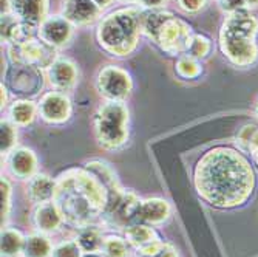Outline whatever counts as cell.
Masks as SVG:
<instances>
[{
	"mask_svg": "<svg viewBox=\"0 0 258 257\" xmlns=\"http://www.w3.org/2000/svg\"><path fill=\"white\" fill-rule=\"evenodd\" d=\"M8 58L13 65L48 70L57 59V48L43 42L40 37H30L11 43L8 46Z\"/></svg>",
	"mask_w": 258,
	"mask_h": 257,
	"instance_id": "7",
	"label": "cell"
},
{
	"mask_svg": "<svg viewBox=\"0 0 258 257\" xmlns=\"http://www.w3.org/2000/svg\"><path fill=\"white\" fill-rule=\"evenodd\" d=\"M104 10L93 0H63L62 16L75 27H87L101 19Z\"/></svg>",
	"mask_w": 258,
	"mask_h": 257,
	"instance_id": "12",
	"label": "cell"
},
{
	"mask_svg": "<svg viewBox=\"0 0 258 257\" xmlns=\"http://www.w3.org/2000/svg\"><path fill=\"white\" fill-rule=\"evenodd\" d=\"M4 106H7V88L4 87V84H2V107Z\"/></svg>",
	"mask_w": 258,
	"mask_h": 257,
	"instance_id": "36",
	"label": "cell"
},
{
	"mask_svg": "<svg viewBox=\"0 0 258 257\" xmlns=\"http://www.w3.org/2000/svg\"><path fill=\"white\" fill-rule=\"evenodd\" d=\"M84 251L76 240H63L53 248L51 257H82Z\"/></svg>",
	"mask_w": 258,
	"mask_h": 257,
	"instance_id": "29",
	"label": "cell"
},
{
	"mask_svg": "<svg viewBox=\"0 0 258 257\" xmlns=\"http://www.w3.org/2000/svg\"><path fill=\"white\" fill-rule=\"evenodd\" d=\"M244 4H246V8H247V10H255V8H258V0H244Z\"/></svg>",
	"mask_w": 258,
	"mask_h": 257,
	"instance_id": "35",
	"label": "cell"
},
{
	"mask_svg": "<svg viewBox=\"0 0 258 257\" xmlns=\"http://www.w3.org/2000/svg\"><path fill=\"white\" fill-rule=\"evenodd\" d=\"M82 257H104V255L99 254V252H84Z\"/></svg>",
	"mask_w": 258,
	"mask_h": 257,
	"instance_id": "37",
	"label": "cell"
},
{
	"mask_svg": "<svg viewBox=\"0 0 258 257\" xmlns=\"http://www.w3.org/2000/svg\"><path fill=\"white\" fill-rule=\"evenodd\" d=\"M28 198L39 204L53 200L54 189H56V180L45 174H36L33 178L28 180Z\"/></svg>",
	"mask_w": 258,
	"mask_h": 257,
	"instance_id": "17",
	"label": "cell"
},
{
	"mask_svg": "<svg viewBox=\"0 0 258 257\" xmlns=\"http://www.w3.org/2000/svg\"><path fill=\"white\" fill-rule=\"evenodd\" d=\"M98 91L107 101H125L133 90V79L127 70L118 65H107L96 76Z\"/></svg>",
	"mask_w": 258,
	"mask_h": 257,
	"instance_id": "8",
	"label": "cell"
},
{
	"mask_svg": "<svg viewBox=\"0 0 258 257\" xmlns=\"http://www.w3.org/2000/svg\"><path fill=\"white\" fill-rule=\"evenodd\" d=\"M130 113L124 101H107L93 118L95 135L101 147L107 150L121 149L128 139Z\"/></svg>",
	"mask_w": 258,
	"mask_h": 257,
	"instance_id": "6",
	"label": "cell"
},
{
	"mask_svg": "<svg viewBox=\"0 0 258 257\" xmlns=\"http://www.w3.org/2000/svg\"><path fill=\"white\" fill-rule=\"evenodd\" d=\"M10 13H13L23 25L39 30L40 23L48 17V0H11Z\"/></svg>",
	"mask_w": 258,
	"mask_h": 257,
	"instance_id": "11",
	"label": "cell"
},
{
	"mask_svg": "<svg viewBox=\"0 0 258 257\" xmlns=\"http://www.w3.org/2000/svg\"><path fill=\"white\" fill-rule=\"evenodd\" d=\"M10 121L16 126L25 127L30 126L36 115L39 113V106L31 99H17L10 107Z\"/></svg>",
	"mask_w": 258,
	"mask_h": 257,
	"instance_id": "19",
	"label": "cell"
},
{
	"mask_svg": "<svg viewBox=\"0 0 258 257\" xmlns=\"http://www.w3.org/2000/svg\"><path fill=\"white\" fill-rule=\"evenodd\" d=\"M25 236L16 228L2 229V257H19L23 254Z\"/></svg>",
	"mask_w": 258,
	"mask_h": 257,
	"instance_id": "22",
	"label": "cell"
},
{
	"mask_svg": "<svg viewBox=\"0 0 258 257\" xmlns=\"http://www.w3.org/2000/svg\"><path fill=\"white\" fill-rule=\"evenodd\" d=\"M101 254L104 257H133L128 242L125 240V237L122 239L119 236H107V237H104Z\"/></svg>",
	"mask_w": 258,
	"mask_h": 257,
	"instance_id": "25",
	"label": "cell"
},
{
	"mask_svg": "<svg viewBox=\"0 0 258 257\" xmlns=\"http://www.w3.org/2000/svg\"><path fill=\"white\" fill-rule=\"evenodd\" d=\"M53 201L59 208L65 225L82 229L102 217L108 191L96 174L87 168H75L56 178Z\"/></svg>",
	"mask_w": 258,
	"mask_h": 257,
	"instance_id": "2",
	"label": "cell"
},
{
	"mask_svg": "<svg viewBox=\"0 0 258 257\" xmlns=\"http://www.w3.org/2000/svg\"><path fill=\"white\" fill-rule=\"evenodd\" d=\"M124 2H136L138 4V0H124Z\"/></svg>",
	"mask_w": 258,
	"mask_h": 257,
	"instance_id": "39",
	"label": "cell"
},
{
	"mask_svg": "<svg viewBox=\"0 0 258 257\" xmlns=\"http://www.w3.org/2000/svg\"><path fill=\"white\" fill-rule=\"evenodd\" d=\"M141 33L170 56L185 55L194 36L189 23L164 8L141 10Z\"/></svg>",
	"mask_w": 258,
	"mask_h": 257,
	"instance_id": "5",
	"label": "cell"
},
{
	"mask_svg": "<svg viewBox=\"0 0 258 257\" xmlns=\"http://www.w3.org/2000/svg\"><path fill=\"white\" fill-rule=\"evenodd\" d=\"M33 223L37 232H42V234H53V232L59 231V228L65 222L56 203L50 200V201L36 204L34 213H33Z\"/></svg>",
	"mask_w": 258,
	"mask_h": 257,
	"instance_id": "16",
	"label": "cell"
},
{
	"mask_svg": "<svg viewBox=\"0 0 258 257\" xmlns=\"http://www.w3.org/2000/svg\"><path fill=\"white\" fill-rule=\"evenodd\" d=\"M40 118L50 124H62L72 116V101L63 91H46L37 102Z\"/></svg>",
	"mask_w": 258,
	"mask_h": 257,
	"instance_id": "9",
	"label": "cell"
},
{
	"mask_svg": "<svg viewBox=\"0 0 258 257\" xmlns=\"http://www.w3.org/2000/svg\"><path fill=\"white\" fill-rule=\"evenodd\" d=\"M53 243L42 232H34L25 239V246H23V257H51Z\"/></svg>",
	"mask_w": 258,
	"mask_h": 257,
	"instance_id": "20",
	"label": "cell"
},
{
	"mask_svg": "<svg viewBox=\"0 0 258 257\" xmlns=\"http://www.w3.org/2000/svg\"><path fill=\"white\" fill-rule=\"evenodd\" d=\"M258 20L250 10L229 14L220 30V48L235 67H250L258 59Z\"/></svg>",
	"mask_w": 258,
	"mask_h": 257,
	"instance_id": "3",
	"label": "cell"
},
{
	"mask_svg": "<svg viewBox=\"0 0 258 257\" xmlns=\"http://www.w3.org/2000/svg\"><path fill=\"white\" fill-rule=\"evenodd\" d=\"M138 4L144 10H159L166 7L167 0H138Z\"/></svg>",
	"mask_w": 258,
	"mask_h": 257,
	"instance_id": "33",
	"label": "cell"
},
{
	"mask_svg": "<svg viewBox=\"0 0 258 257\" xmlns=\"http://www.w3.org/2000/svg\"><path fill=\"white\" fill-rule=\"evenodd\" d=\"M84 252H101L104 243V234L98 226H85L78 229V236L75 239Z\"/></svg>",
	"mask_w": 258,
	"mask_h": 257,
	"instance_id": "21",
	"label": "cell"
},
{
	"mask_svg": "<svg viewBox=\"0 0 258 257\" xmlns=\"http://www.w3.org/2000/svg\"><path fill=\"white\" fill-rule=\"evenodd\" d=\"M48 81L57 91H70L78 85L79 81V68L78 65L67 58H57L56 62L46 70Z\"/></svg>",
	"mask_w": 258,
	"mask_h": 257,
	"instance_id": "14",
	"label": "cell"
},
{
	"mask_svg": "<svg viewBox=\"0 0 258 257\" xmlns=\"http://www.w3.org/2000/svg\"><path fill=\"white\" fill-rule=\"evenodd\" d=\"M175 72L182 79H197L203 73V65L200 59L185 53L178 56L175 64Z\"/></svg>",
	"mask_w": 258,
	"mask_h": 257,
	"instance_id": "24",
	"label": "cell"
},
{
	"mask_svg": "<svg viewBox=\"0 0 258 257\" xmlns=\"http://www.w3.org/2000/svg\"><path fill=\"white\" fill-rule=\"evenodd\" d=\"M170 214L172 208L167 200L159 197L139 198L135 211V223H147L152 226L161 225L170 217Z\"/></svg>",
	"mask_w": 258,
	"mask_h": 257,
	"instance_id": "13",
	"label": "cell"
},
{
	"mask_svg": "<svg viewBox=\"0 0 258 257\" xmlns=\"http://www.w3.org/2000/svg\"><path fill=\"white\" fill-rule=\"evenodd\" d=\"M0 189H2V226L10 217L11 211V197H13V186L8 178L2 177L0 181Z\"/></svg>",
	"mask_w": 258,
	"mask_h": 257,
	"instance_id": "30",
	"label": "cell"
},
{
	"mask_svg": "<svg viewBox=\"0 0 258 257\" xmlns=\"http://www.w3.org/2000/svg\"><path fill=\"white\" fill-rule=\"evenodd\" d=\"M133 257H179V252L172 243L158 240L149 246L136 249Z\"/></svg>",
	"mask_w": 258,
	"mask_h": 257,
	"instance_id": "26",
	"label": "cell"
},
{
	"mask_svg": "<svg viewBox=\"0 0 258 257\" xmlns=\"http://www.w3.org/2000/svg\"><path fill=\"white\" fill-rule=\"evenodd\" d=\"M194 183L206 203L229 209L247 201L255 188V175L241 153L229 147H214L198 161Z\"/></svg>",
	"mask_w": 258,
	"mask_h": 257,
	"instance_id": "1",
	"label": "cell"
},
{
	"mask_svg": "<svg viewBox=\"0 0 258 257\" xmlns=\"http://www.w3.org/2000/svg\"><path fill=\"white\" fill-rule=\"evenodd\" d=\"M125 240L128 245L135 249H141L144 246H149L159 239L158 232L152 228V225L147 223H135L125 228Z\"/></svg>",
	"mask_w": 258,
	"mask_h": 257,
	"instance_id": "18",
	"label": "cell"
},
{
	"mask_svg": "<svg viewBox=\"0 0 258 257\" xmlns=\"http://www.w3.org/2000/svg\"><path fill=\"white\" fill-rule=\"evenodd\" d=\"M255 115H256V118H258V101H256V104H255Z\"/></svg>",
	"mask_w": 258,
	"mask_h": 257,
	"instance_id": "38",
	"label": "cell"
},
{
	"mask_svg": "<svg viewBox=\"0 0 258 257\" xmlns=\"http://www.w3.org/2000/svg\"><path fill=\"white\" fill-rule=\"evenodd\" d=\"M7 165L13 177L30 180L37 174V157L28 147H16L7 155Z\"/></svg>",
	"mask_w": 258,
	"mask_h": 257,
	"instance_id": "15",
	"label": "cell"
},
{
	"mask_svg": "<svg viewBox=\"0 0 258 257\" xmlns=\"http://www.w3.org/2000/svg\"><path fill=\"white\" fill-rule=\"evenodd\" d=\"M0 127H2V130H0V138H2L0 149H2V155H8L13 149H16L17 126L14 123H11L10 120H2Z\"/></svg>",
	"mask_w": 258,
	"mask_h": 257,
	"instance_id": "28",
	"label": "cell"
},
{
	"mask_svg": "<svg viewBox=\"0 0 258 257\" xmlns=\"http://www.w3.org/2000/svg\"><path fill=\"white\" fill-rule=\"evenodd\" d=\"M141 10L119 8L104 16L96 27V40L101 48L114 58L130 56L139 43Z\"/></svg>",
	"mask_w": 258,
	"mask_h": 257,
	"instance_id": "4",
	"label": "cell"
},
{
	"mask_svg": "<svg viewBox=\"0 0 258 257\" xmlns=\"http://www.w3.org/2000/svg\"><path fill=\"white\" fill-rule=\"evenodd\" d=\"M212 52V40L204 34H195L190 39L189 48H187V55H190L197 59H204Z\"/></svg>",
	"mask_w": 258,
	"mask_h": 257,
	"instance_id": "27",
	"label": "cell"
},
{
	"mask_svg": "<svg viewBox=\"0 0 258 257\" xmlns=\"http://www.w3.org/2000/svg\"><path fill=\"white\" fill-rule=\"evenodd\" d=\"M98 7H101L102 10H107L108 7H111L114 4V0H93Z\"/></svg>",
	"mask_w": 258,
	"mask_h": 257,
	"instance_id": "34",
	"label": "cell"
},
{
	"mask_svg": "<svg viewBox=\"0 0 258 257\" xmlns=\"http://www.w3.org/2000/svg\"><path fill=\"white\" fill-rule=\"evenodd\" d=\"M218 4H220V8L227 16L237 13V11H241V10H246L244 0H218Z\"/></svg>",
	"mask_w": 258,
	"mask_h": 257,
	"instance_id": "32",
	"label": "cell"
},
{
	"mask_svg": "<svg viewBox=\"0 0 258 257\" xmlns=\"http://www.w3.org/2000/svg\"><path fill=\"white\" fill-rule=\"evenodd\" d=\"M75 34V25L68 19H65L62 14L48 16L37 30V37H40L43 42L54 46V48H62Z\"/></svg>",
	"mask_w": 258,
	"mask_h": 257,
	"instance_id": "10",
	"label": "cell"
},
{
	"mask_svg": "<svg viewBox=\"0 0 258 257\" xmlns=\"http://www.w3.org/2000/svg\"><path fill=\"white\" fill-rule=\"evenodd\" d=\"M176 2L181 11L187 14H198L207 7L209 0H176Z\"/></svg>",
	"mask_w": 258,
	"mask_h": 257,
	"instance_id": "31",
	"label": "cell"
},
{
	"mask_svg": "<svg viewBox=\"0 0 258 257\" xmlns=\"http://www.w3.org/2000/svg\"><path fill=\"white\" fill-rule=\"evenodd\" d=\"M237 144L241 150L250 153L253 163L258 166V126L247 124L237 135Z\"/></svg>",
	"mask_w": 258,
	"mask_h": 257,
	"instance_id": "23",
	"label": "cell"
}]
</instances>
